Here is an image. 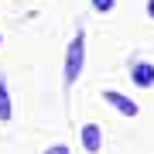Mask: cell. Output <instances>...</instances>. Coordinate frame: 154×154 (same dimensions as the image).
<instances>
[{
	"mask_svg": "<svg viewBox=\"0 0 154 154\" xmlns=\"http://www.w3.org/2000/svg\"><path fill=\"white\" fill-rule=\"evenodd\" d=\"M82 62H86V34L79 31L75 38L69 41V51H65V86H72L82 72Z\"/></svg>",
	"mask_w": 154,
	"mask_h": 154,
	"instance_id": "obj_1",
	"label": "cell"
},
{
	"mask_svg": "<svg viewBox=\"0 0 154 154\" xmlns=\"http://www.w3.org/2000/svg\"><path fill=\"white\" fill-rule=\"evenodd\" d=\"M103 99H106L110 106H116L123 116H137V103H134V99H127L123 93H113V89H106V93H103Z\"/></svg>",
	"mask_w": 154,
	"mask_h": 154,
	"instance_id": "obj_2",
	"label": "cell"
},
{
	"mask_svg": "<svg viewBox=\"0 0 154 154\" xmlns=\"http://www.w3.org/2000/svg\"><path fill=\"white\" fill-rule=\"evenodd\" d=\"M82 147H86L89 154H96L99 147H103V130H99L96 123H86V127H82Z\"/></svg>",
	"mask_w": 154,
	"mask_h": 154,
	"instance_id": "obj_3",
	"label": "cell"
},
{
	"mask_svg": "<svg viewBox=\"0 0 154 154\" xmlns=\"http://www.w3.org/2000/svg\"><path fill=\"white\" fill-rule=\"evenodd\" d=\"M130 75H134V82H137L140 89H151L154 86V65H147V62H137Z\"/></svg>",
	"mask_w": 154,
	"mask_h": 154,
	"instance_id": "obj_4",
	"label": "cell"
},
{
	"mask_svg": "<svg viewBox=\"0 0 154 154\" xmlns=\"http://www.w3.org/2000/svg\"><path fill=\"white\" fill-rule=\"evenodd\" d=\"M14 110H11V93H7V82L0 79V120H11Z\"/></svg>",
	"mask_w": 154,
	"mask_h": 154,
	"instance_id": "obj_5",
	"label": "cell"
},
{
	"mask_svg": "<svg viewBox=\"0 0 154 154\" xmlns=\"http://www.w3.org/2000/svg\"><path fill=\"white\" fill-rule=\"evenodd\" d=\"M45 154H72V151H69V144H51Z\"/></svg>",
	"mask_w": 154,
	"mask_h": 154,
	"instance_id": "obj_6",
	"label": "cell"
},
{
	"mask_svg": "<svg viewBox=\"0 0 154 154\" xmlns=\"http://www.w3.org/2000/svg\"><path fill=\"white\" fill-rule=\"evenodd\" d=\"M93 7H96V11H103V14H106V11H113V0H93Z\"/></svg>",
	"mask_w": 154,
	"mask_h": 154,
	"instance_id": "obj_7",
	"label": "cell"
},
{
	"mask_svg": "<svg viewBox=\"0 0 154 154\" xmlns=\"http://www.w3.org/2000/svg\"><path fill=\"white\" fill-rule=\"evenodd\" d=\"M147 14H151V17H154V0H147Z\"/></svg>",
	"mask_w": 154,
	"mask_h": 154,
	"instance_id": "obj_8",
	"label": "cell"
}]
</instances>
